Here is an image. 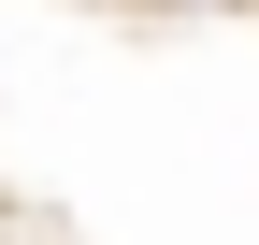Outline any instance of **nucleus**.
<instances>
[{
	"label": "nucleus",
	"mask_w": 259,
	"mask_h": 245,
	"mask_svg": "<svg viewBox=\"0 0 259 245\" xmlns=\"http://www.w3.org/2000/svg\"><path fill=\"white\" fill-rule=\"evenodd\" d=\"M0 245H259V0H0Z\"/></svg>",
	"instance_id": "obj_1"
}]
</instances>
